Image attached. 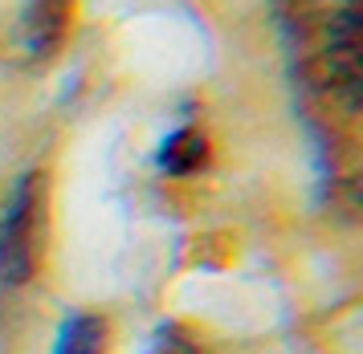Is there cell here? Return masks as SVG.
Returning a JSON list of instances; mask_svg holds the SVG:
<instances>
[{"mask_svg":"<svg viewBox=\"0 0 363 354\" xmlns=\"http://www.w3.org/2000/svg\"><path fill=\"white\" fill-rule=\"evenodd\" d=\"M147 354H208V350L184 322H160L147 342Z\"/></svg>","mask_w":363,"mask_h":354,"instance_id":"cell-5","label":"cell"},{"mask_svg":"<svg viewBox=\"0 0 363 354\" xmlns=\"http://www.w3.org/2000/svg\"><path fill=\"white\" fill-rule=\"evenodd\" d=\"M69 8H74V0H25L17 41L29 62H50L62 49L69 33Z\"/></svg>","mask_w":363,"mask_h":354,"instance_id":"cell-2","label":"cell"},{"mask_svg":"<svg viewBox=\"0 0 363 354\" xmlns=\"http://www.w3.org/2000/svg\"><path fill=\"white\" fill-rule=\"evenodd\" d=\"M155 159H160V167L167 176H196V171L208 167V139L196 127H180L160 143Z\"/></svg>","mask_w":363,"mask_h":354,"instance_id":"cell-3","label":"cell"},{"mask_svg":"<svg viewBox=\"0 0 363 354\" xmlns=\"http://www.w3.org/2000/svg\"><path fill=\"white\" fill-rule=\"evenodd\" d=\"M106 342H111V330L99 314H69L57 330L53 354H106Z\"/></svg>","mask_w":363,"mask_h":354,"instance_id":"cell-4","label":"cell"},{"mask_svg":"<svg viewBox=\"0 0 363 354\" xmlns=\"http://www.w3.org/2000/svg\"><path fill=\"white\" fill-rule=\"evenodd\" d=\"M45 208H50L45 171H25L0 212V293L21 290L37 273L45 241Z\"/></svg>","mask_w":363,"mask_h":354,"instance_id":"cell-1","label":"cell"}]
</instances>
